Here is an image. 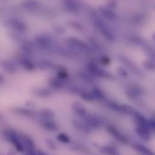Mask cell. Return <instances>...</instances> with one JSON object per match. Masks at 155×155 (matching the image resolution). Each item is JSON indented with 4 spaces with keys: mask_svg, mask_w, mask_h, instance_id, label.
<instances>
[{
    "mask_svg": "<svg viewBox=\"0 0 155 155\" xmlns=\"http://www.w3.org/2000/svg\"><path fill=\"white\" fill-rule=\"evenodd\" d=\"M5 139L11 144L18 153H24V145L22 140L21 134L12 128H5L3 131Z\"/></svg>",
    "mask_w": 155,
    "mask_h": 155,
    "instance_id": "1",
    "label": "cell"
},
{
    "mask_svg": "<svg viewBox=\"0 0 155 155\" xmlns=\"http://www.w3.org/2000/svg\"><path fill=\"white\" fill-rule=\"evenodd\" d=\"M105 129L107 132L118 142L123 144H127L128 143L129 139L128 137L114 124H110L107 125Z\"/></svg>",
    "mask_w": 155,
    "mask_h": 155,
    "instance_id": "2",
    "label": "cell"
},
{
    "mask_svg": "<svg viewBox=\"0 0 155 155\" xmlns=\"http://www.w3.org/2000/svg\"><path fill=\"white\" fill-rule=\"evenodd\" d=\"M86 124L92 130L99 129L101 128L105 124V121L102 118L96 115L88 114L85 117L82 119Z\"/></svg>",
    "mask_w": 155,
    "mask_h": 155,
    "instance_id": "3",
    "label": "cell"
},
{
    "mask_svg": "<svg viewBox=\"0 0 155 155\" xmlns=\"http://www.w3.org/2000/svg\"><path fill=\"white\" fill-rule=\"evenodd\" d=\"M71 109L73 113L80 119H84L88 114V111L84 105L79 101L74 102L71 105Z\"/></svg>",
    "mask_w": 155,
    "mask_h": 155,
    "instance_id": "4",
    "label": "cell"
},
{
    "mask_svg": "<svg viewBox=\"0 0 155 155\" xmlns=\"http://www.w3.org/2000/svg\"><path fill=\"white\" fill-rule=\"evenodd\" d=\"M71 124L76 130L85 134H89L92 131L84 120L80 118L73 119L71 120Z\"/></svg>",
    "mask_w": 155,
    "mask_h": 155,
    "instance_id": "5",
    "label": "cell"
},
{
    "mask_svg": "<svg viewBox=\"0 0 155 155\" xmlns=\"http://www.w3.org/2000/svg\"><path fill=\"white\" fill-rule=\"evenodd\" d=\"M41 127L46 131L50 132H57L59 130V124L54 119L40 120Z\"/></svg>",
    "mask_w": 155,
    "mask_h": 155,
    "instance_id": "6",
    "label": "cell"
},
{
    "mask_svg": "<svg viewBox=\"0 0 155 155\" xmlns=\"http://www.w3.org/2000/svg\"><path fill=\"white\" fill-rule=\"evenodd\" d=\"M99 151L103 155H120L117 147L113 144L102 145L99 147Z\"/></svg>",
    "mask_w": 155,
    "mask_h": 155,
    "instance_id": "7",
    "label": "cell"
},
{
    "mask_svg": "<svg viewBox=\"0 0 155 155\" xmlns=\"http://www.w3.org/2000/svg\"><path fill=\"white\" fill-rule=\"evenodd\" d=\"M135 131L137 136L144 141H149L151 139V130L146 127L136 126Z\"/></svg>",
    "mask_w": 155,
    "mask_h": 155,
    "instance_id": "8",
    "label": "cell"
},
{
    "mask_svg": "<svg viewBox=\"0 0 155 155\" xmlns=\"http://www.w3.org/2000/svg\"><path fill=\"white\" fill-rule=\"evenodd\" d=\"M132 148L135 150L138 153L143 154V155H155V152L151 150H150L149 148L145 146L144 145L137 143V142H134L131 144Z\"/></svg>",
    "mask_w": 155,
    "mask_h": 155,
    "instance_id": "9",
    "label": "cell"
},
{
    "mask_svg": "<svg viewBox=\"0 0 155 155\" xmlns=\"http://www.w3.org/2000/svg\"><path fill=\"white\" fill-rule=\"evenodd\" d=\"M13 111L16 114L23 116V117L31 118V117H34L35 116H37V113L35 112L34 111L30 109L24 108V107L15 108L13 110Z\"/></svg>",
    "mask_w": 155,
    "mask_h": 155,
    "instance_id": "10",
    "label": "cell"
},
{
    "mask_svg": "<svg viewBox=\"0 0 155 155\" xmlns=\"http://www.w3.org/2000/svg\"><path fill=\"white\" fill-rule=\"evenodd\" d=\"M37 116L39 117L40 120L42 119H54L55 117L54 112L50 108H43L38 111Z\"/></svg>",
    "mask_w": 155,
    "mask_h": 155,
    "instance_id": "11",
    "label": "cell"
},
{
    "mask_svg": "<svg viewBox=\"0 0 155 155\" xmlns=\"http://www.w3.org/2000/svg\"><path fill=\"white\" fill-rule=\"evenodd\" d=\"M133 117H134L136 126L143 127H146V128H148L150 129V127L148 125V119H147L145 117V116L143 114H142L140 112H139L137 111L134 114Z\"/></svg>",
    "mask_w": 155,
    "mask_h": 155,
    "instance_id": "12",
    "label": "cell"
},
{
    "mask_svg": "<svg viewBox=\"0 0 155 155\" xmlns=\"http://www.w3.org/2000/svg\"><path fill=\"white\" fill-rule=\"evenodd\" d=\"M137 111V110L135 108H134L133 106H131L127 104L121 105L120 112V113L127 114V115H131L133 116Z\"/></svg>",
    "mask_w": 155,
    "mask_h": 155,
    "instance_id": "13",
    "label": "cell"
},
{
    "mask_svg": "<svg viewBox=\"0 0 155 155\" xmlns=\"http://www.w3.org/2000/svg\"><path fill=\"white\" fill-rule=\"evenodd\" d=\"M56 139L59 142L64 144H68L71 142V138L70 136L64 132L58 133L56 136Z\"/></svg>",
    "mask_w": 155,
    "mask_h": 155,
    "instance_id": "14",
    "label": "cell"
},
{
    "mask_svg": "<svg viewBox=\"0 0 155 155\" xmlns=\"http://www.w3.org/2000/svg\"><path fill=\"white\" fill-rule=\"evenodd\" d=\"M143 68L149 71H154L155 70V61L153 59H148L144 61L143 63Z\"/></svg>",
    "mask_w": 155,
    "mask_h": 155,
    "instance_id": "15",
    "label": "cell"
},
{
    "mask_svg": "<svg viewBox=\"0 0 155 155\" xmlns=\"http://www.w3.org/2000/svg\"><path fill=\"white\" fill-rule=\"evenodd\" d=\"M45 145H46L47 148L48 149H49L50 151H54L58 149V147H57L56 143L51 139H50V138L46 139L45 141Z\"/></svg>",
    "mask_w": 155,
    "mask_h": 155,
    "instance_id": "16",
    "label": "cell"
},
{
    "mask_svg": "<svg viewBox=\"0 0 155 155\" xmlns=\"http://www.w3.org/2000/svg\"><path fill=\"white\" fill-rule=\"evenodd\" d=\"M148 125L151 131L155 132V118H150L148 119Z\"/></svg>",
    "mask_w": 155,
    "mask_h": 155,
    "instance_id": "17",
    "label": "cell"
},
{
    "mask_svg": "<svg viewBox=\"0 0 155 155\" xmlns=\"http://www.w3.org/2000/svg\"><path fill=\"white\" fill-rule=\"evenodd\" d=\"M38 155H48V154L41 150H38Z\"/></svg>",
    "mask_w": 155,
    "mask_h": 155,
    "instance_id": "18",
    "label": "cell"
},
{
    "mask_svg": "<svg viewBox=\"0 0 155 155\" xmlns=\"http://www.w3.org/2000/svg\"><path fill=\"white\" fill-rule=\"evenodd\" d=\"M152 39H153V41L155 42V33H154L152 35Z\"/></svg>",
    "mask_w": 155,
    "mask_h": 155,
    "instance_id": "19",
    "label": "cell"
}]
</instances>
